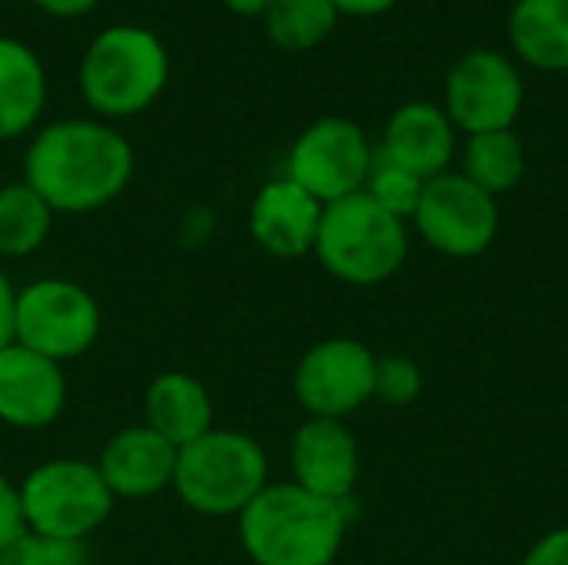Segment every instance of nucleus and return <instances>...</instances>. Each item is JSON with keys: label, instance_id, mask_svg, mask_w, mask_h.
I'll return each instance as SVG.
<instances>
[{"label": "nucleus", "instance_id": "1", "mask_svg": "<svg viewBox=\"0 0 568 565\" xmlns=\"http://www.w3.org/2000/svg\"><path fill=\"white\" fill-rule=\"evenodd\" d=\"M130 140L100 120H57L23 157V183L53 213H90L113 203L133 180Z\"/></svg>", "mask_w": 568, "mask_h": 565}, {"label": "nucleus", "instance_id": "2", "mask_svg": "<svg viewBox=\"0 0 568 565\" xmlns=\"http://www.w3.org/2000/svg\"><path fill=\"white\" fill-rule=\"evenodd\" d=\"M236 519L243 553L256 565H333L349 529V503L270 483Z\"/></svg>", "mask_w": 568, "mask_h": 565}, {"label": "nucleus", "instance_id": "3", "mask_svg": "<svg viewBox=\"0 0 568 565\" xmlns=\"http://www.w3.org/2000/svg\"><path fill=\"white\" fill-rule=\"evenodd\" d=\"M170 80L163 40L133 23L100 30L80 60V93L103 120L136 117L160 100Z\"/></svg>", "mask_w": 568, "mask_h": 565}, {"label": "nucleus", "instance_id": "4", "mask_svg": "<svg viewBox=\"0 0 568 565\" xmlns=\"http://www.w3.org/2000/svg\"><path fill=\"white\" fill-rule=\"evenodd\" d=\"M329 276L349 286H376L396 276L409 253L406 220L383 210L369 193H353L323 206L313 246Z\"/></svg>", "mask_w": 568, "mask_h": 565}, {"label": "nucleus", "instance_id": "5", "mask_svg": "<svg viewBox=\"0 0 568 565\" xmlns=\"http://www.w3.org/2000/svg\"><path fill=\"white\" fill-rule=\"evenodd\" d=\"M270 486L263 446L240 430H210L176 453L173 490L186 509L213 519L240 516Z\"/></svg>", "mask_w": 568, "mask_h": 565}, {"label": "nucleus", "instance_id": "6", "mask_svg": "<svg viewBox=\"0 0 568 565\" xmlns=\"http://www.w3.org/2000/svg\"><path fill=\"white\" fill-rule=\"evenodd\" d=\"M17 493L27 533L50 543L77 546L113 513V493L106 490L97 463L83 460H50L30 470Z\"/></svg>", "mask_w": 568, "mask_h": 565}, {"label": "nucleus", "instance_id": "7", "mask_svg": "<svg viewBox=\"0 0 568 565\" xmlns=\"http://www.w3.org/2000/svg\"><path fill=\"white\" fill-rule=\"evenodd\" d=\"M100 336V306L80 283L33 280L13 300V343L67 363L83 356Z\"/></svg>", "mask_w": 568, "mask_h": 565}, {"label": "nucleus", "instance_id": "8", "mask_svg": "<svg viewBox=\"0 0 568 565\" xmlns=\"http://www.w3.org/2000/svg\"><path fill=\"white\" fill-rule=\"evenodd\" d=\"M373 147L359 123L346 117H323L310 123L286 160V176L323 206L346 200L366 186Z\"/></svg>", "mask_w": 568, "mask_h": 565}, {"label": "nucleus", "instance_id": "9", "mask_svg": "<svg viewBox=\"0 0 568 565\" xmlns=\"http://www.w3.org/2000/svg\"><path fill=\"white\" fill-rule=\"evenodd\" d=\"M419 236L443 256L469 260L486 253L499 233V203L463 173H439L426 180L416 206Z\"/></svg>", "mask_w": 568, "mask_h": 565}, {"label": "nucleus", "instance_id": "10", "mask_svg": "<svg viewBox=\"0 0 568 565\" xmlns=\"http://www.w3.org/2000/svg\"><path fill=\"white\" fill-rule=\"evenodd\" d=\"M293 393L310 416L343 420L376 396V356L349 336L323 340L296 363Z\"/></svg>", "mask_w": 568, "mask_h": 565}, {"label": "nucleus", "instance_id": "11", "mask_svg": "<svg viewBox=\"0 0 568 565\" xmlns=\"http://www.w3.org/2000/svg\"><path fill=\"white\" fill-rule=\"evenodd\" d=\"M523 77L516 63L496 50H469L446 77V117L473 133L513 130L523 110Z\"/></svg>", "mask_w": 568, "mask_h": 565}, {"label": "nucleus", "instance_id": "12", "mask_svg": "<svg viewBox=\"0 0 568 565\" xmlns=\"http://www.w3.org/2000/svg\"><path fill=\"white\" fill-rule=\"evenodd\" d=\"M293 483L329 503H349L359 480V443L343 420L310 416L290 443Z\"/></svg>", "mask_w": 568, "mask_h": 565}, {"label": "nucleus", "instance_id": "13", "mask_svg": "<svg viewBox=\"0 0 568 565\" xmlns=\"http://www.w3.org/2000/svg\"><path fill=\"white\" fill-rule=\"evenodd\" d=\"M67 406L60 363L10 343L0 350V420L17 430H43Z\"/></svg>", "mask_w": 568, "mask_h": 565}, {"label": "nucleus", "instance_id": "14", "mask_svg": "<svg viewBox=\"0 0 568 565\" xmlns=\"http://www.w3.org/2000/svg\"><path fill=\"white\" fill-rule=\"evenodd\" d=\"M323 203L313 200L290 176L270 180L250 206V233L270 256L296 260L313 253L320 236Z\"/></svg>", "mask_w": 568, "mask_h": 565}, {"label": "nucleus", "instance_id": "15", "mask_svg": "<svg viewBox=\"0 0 568 565\" xmlns=\"http://www.w3.org/2000/svg\"><path fill=\"white\" fill-rule=\"evenodd\" d=\"M176 446L143 426L120 430L100 453L97 470L113 500H146L173 486Z\"/></svg>", "mask_w": 568, "mask_h": 565}, {"label": "nucleus", "instance_id": "16", "mask_svg": "<svg viewBox=\"0 0 568 565\" xmlns=\"http://www.w3.org/2000/svg\"><path fill=\"white\" fill-rule=\"evenodd\" d=\"M456 150V127L446 117L443 107L436 103H406L399 107L383 133V147L379 153L389 157L393 163L406 167L409 173L433 180L439 173H446L449 160Z\"/></svg>", "mask_w": 568, "mask_h": 565}, {"label": "nucleus", "instance_id": "17", "mask_svg": "<svg viewBox=\"0 0 568 565\" xmlns=\"http://www.w3.org/2000/svg\"><path fill=\"white\" fill-rule=\"evenodd\" d=\"M143 413L146 426L176 450L190 446L193 440L213 430V396L190 373H160L146 386Z\"/></svg>", "mask_w": 568, "mask_h": 565}, {"label": "nucleus", "instance_id": "18", "mask_svg": "<svg viewBox=\"0 0 568 565\" xmlns=\"http://www.w3.org/2000/svg\"><path fill=\"white\" fill-rule=\"evenodd\" d=\"M47 73L40 57L17 37H0V140L23 137L43 113Z\"/></svg>", "mask_w": 568, "mask_h": 565}, {"label": "nucleus", "instance_id": "19", "mask_svg": "<svg viewBox=\"0 0 568 565\" xmlns=\"http://www.w3.org/2000/svg\"><path fill=\"white\" fill-rule=\"evenodd\" d=\"M509 40L536 70H568V0H519L509 13Z\"/></svg>", "mask_w": 568, "mask_h": 565}, {"label": "nucleus", "instance_id": "20", "mask_svg": "<svg viewBox=\"0 0 568 565\" xmlns=\"http://www.w3.org/2000/svg\"><path fill=\"white\" fill-rule=\"evenodd\" d=\"M526 173V150L513 130L473 133L463 153V176L489 196L509 193Z\"/></svg>", "mask_w": 568, "mask_h": 565}, {"label": "nucleus", "instance_id": "21", "mask_svg": "<svg viewBox=\"0 0 568 565\" xmlns=\"http://www.w3.org/2000/svg\"><path fill=\"white\" fill-rule=\"evenodd\" d=\"M53 210L23 180L0 186V256L20 260L37 253L53 226Z\"/></svg>", "mask_w": 568, "mask_h": 565}, {"label": "nucleus", "instance_id": "22", "mask_svg": "<svg viewBox=\"0 0 568 565\" xmlns=\"http://www.w3.org/2000/svg\"><path fill=\"white\" fill-rule=\"evenodd\" d=\"M339 10L333 0H276L266 13V37L286 53H306L326 43L336 30Z\"/></svg>", "mask_w": 568, "mask_h": 565}, {"label": "nucleus", "instance_id": "23", "mask_svg": "<svg viewBox=\"0 0 568 565\" xmlns=\"http://www.w3.org/2000/svg\"><path fill=\"white\" fill-rule=\"evenodd\" d=\"M423 190H426V180L423 176L409 173L406 167L393 163L383 153H373V167H369V176H366L363 193H369L383 210H389L399 220H409V216H416V206L423 200Z\"/></svg>", "mask_w": 568, "mask_h": 565}, {"label": "nucleus", "instance_id": "24", "mask_svg": "<svg viewBox=\"0 0 568 565\" xmlns=\"http://www.w3.org/2000/svg\"><path fill=\"white\" fill-rule=\"evenodd\" d=\"M423 393V370L409 356H376V400L409 406Z\"/></svg>", "mask_w": 568, "mask_h": 565}, {"label": "nucleus", "instance_id": "25", "mask_svg": "<svg viewBox=\"0 0 568 565\" xmlns=\"http://www.w3.org/2000/svg\"><path fill=\"white\" fill-rule=\"evenodd\" d=\"M23 536H27V523H23V509H20V493L7 476H0V559Z\"/></svg>", "mask_w": 568, "mask_h": 565}, {"label": "nucleus", "instance_id": "26", "mask_svg": "<svg viewBox=\"0 0 568 565\" xmlns=\"http://www.w3.org/2000/svg\"><path fill=\"white\" fill-rule=\"evenodd\" d=\"M523 565H568V526L546 533L529 553Z\"/></svg>", "mask_w": 568, "mask_h": 565}, {"label": "nucleus", "instance_id": "27", "mask_svg": "<svg viewBox=\"0 0 568 565\" xmlns=\"http://www.w3.org/2000/svg\"><path fill=\"white\" fill-rule=\"evenodd\" d=\"M13 300H17V290L0 270V350L13 343Z\"/></svg>", "mask_w": 568, "mask_h": 565}, {"label": "nucleus", "instance_id": "28", "mask_svg": "<svg viewBox=\"0 0 568 565\" xmlns=\"http://www.w3.org/2000/svg\"><path fill=\"white\" fill-rule=\"evenodd\" d=\"M43 13L50 17H60V20H70V17H83L90 13L100 0H33Z\"/></svg>", "mask_w": 568, "mask_h": 565}, {"label": "nucleus", "instance_id": "29", "mask_svg": "<svg viewBox=\"0 0 568 565\" xmlns=\"http://www.w3.org/2000/svg\"><path fill=\"white\" fill-rule=\"evenodd\" d=\"M333 7L339 10V17H376L396 7V0H333Z\"/></svg>", "mask_w": 568, "mask_h": 565}, {"label": "nucleus", "instance_id": "30", "mask_svg": "<svg viewBox=\"0 0 568 565\" xmlns=\"http://www.w3.org/2000/svg\"><path fill=\"white\" fill-rule=\"evenodd\" d=\"M276 0H223L226 10L240 13V17H263Z\"/></svg>", "mask_w": 568, "mask_h": 565}]
</instances>
